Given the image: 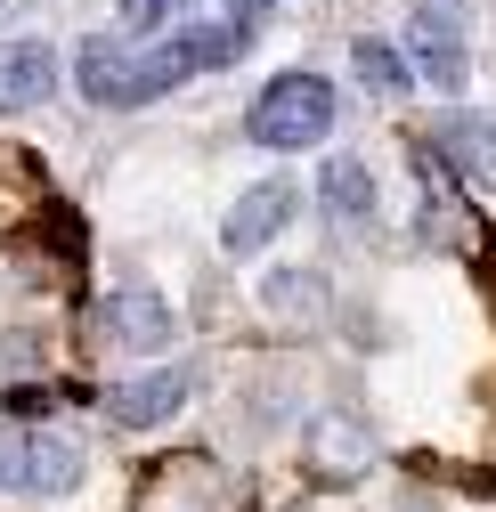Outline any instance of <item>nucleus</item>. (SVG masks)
Listing matches in <instances>:
<instances>
[{
    "label": "nucleus",
    "instance_id": "nucleus-1",
    "mask_svg": "<svg viewBox=\"0 0 496 512\" xmlns=\"http://www.w3.org/2000/svg\"><path fill=\"white\" fill-rule=\"evenodd\" d=\"M244 131H253V147H277V155L318 147V139L334 131V82H318V74H277V82L253 98Z\"/></svg>",
    "mask_w": 496,
    "mask_h": 512
},
{
    "label": "nucleus",
    "instance_id": "nucleus-2",
    "mask_svg": "<svg viewBox=\"0 0 496 512\" xmlns=\"http://www.w3.org/2000/svg\"><path fill=\"white\" fill-rule=\"evenodd\" d=\"M0 480L25 488V496H66L82 480V447L66 431H25V423H0Z\"/></svg>",
    "mask_w": 496,
    "mask_h": 512
},
{
    "label": "nucleus",
    "instance_id": "nucleus-3",
    "mask_svg": "<svg viewBox=\"0 0 496 512\" xmlns=\"http://www.w3.org/2000/svg\"><path fill=\"white\" fill-rule=\"evenodd\" d=\"M90 342L98 350H171L179 342V326H171V301L163 293H147V285H122V293H106L98 309H90Z\"/></svg>",
    "mask_w": 496,
    "mask_h": 512
},
{
    "label": "nucleus",
    "instance_id": "nucleus-4",
    "mask_svg": "<svg viewBox=\"0 0 496 512\" xmlns=\"http://www.w3.org/2000/svg\"><path fill=\"white\" fill-rule=\"evenodd\" d=\"M293 204H301V187L293 179H261V187H244V196H236V212L220 220V244L236 252V261H253V252L293 220Z\"/></svg>",
    "mask_w": 496,
    "mask_h": 512
},
{
    "label": "nucleus",
    "instance_id": "nucleus-5",
    "mask_svg": "<svg viewBox=\"0 0 496 512\" xmlns=\"http://www.w3.org/2000/svg\"><path fill=\"white\" fill-rule=\"evenodd\" d=\"M188 391H196V382L179 374V366H155V374L114 382V391H106V415H114L122 431H155V423H171L179 407H188Z\"/></svg>",
    "mask_w": 496,
    "mask_h": 512
},
{
    "label": "nucleus",
    "instance_id": "nucleus-6",
    "mask_svg": "<svg viewBox=\"0 0 496 512\" xmlns=\"http://www.w3.org/2000/svg\"><path fill=\"white\" fill-rule=\"evenodd\" d=\"M74 82H82V98H90V106H139V98H131L139 57L122 49L114 33H90V41L74 49Z\"/></svg>",
    "mask_w": 496,
    "mask_h": 512
},
{
    "label": "nucleus",
    "instance_id": "nucleus-7",
    "mask_svg": "<svg viewBox=\"0 0 496 512\" xmlns=\"http://www.w3.org/2000/svg\"><path fill=\"white\" fill-rule=\"evenodd\" d=\"M423 147H431V155H448L464 179L496 187V114H440Z\"/></svg>",
    "mask_w": 496,
    "mask_h": 512
},
{
    "label": "nucleus",
    "instance_id": "nucleus-8",
    "mask_svg": "<svg viewBox=\"0 0 496 512\" xmlns=\"http://www.w3.org/2000/svg\"><path fill=\"white\" fill-rule=\"evenodd\" d=\"M57 90V49L49 41H0V114H33Z\"/></svg>",
    "mask_w": 496,
    "mask_h": 512
},
{
    "label": "nucleus",
    "instance_id": "nucleus-9",
    "mask_svg": "<svg viewBox=\"0 0 496 512\" xmlns=\"http://www.w3.org/2000/svg\"><path fill=\"white\" fill-rule=\"evenodd\" d=\"M318 196H326V212L334 220H366V212H375V171H366L358 155H326V171H318Z\"/></svg>",
    "mask_w": 496,
    "mask_h": 512
},
{
    "label": "nucleus",
    "instance_id": "nucleus-10",
    "mask_svg": "<svg viewBox=\"0 0 496 512\" xmlns=\"http://www.w3.org/2000/svg\"><path fill=\"white\" fill-rule=\"evenodd\" d=\"M350 66H358V82L375 90V98H407V90H415L407 57H399L391 41H358V49H350Z\"/></svg>",
    "mask_w": 496,
    "mask_h": 512
},
{
    "label": "nucleus",
    "instance_id": "nucleus-11",
    "mask_svg": "<svg viewBox=\"0 0 496 512\" xmlns=\"http://www.w3.org/2000/svg\"><path fill=\"white\" fill-rule=\"evenodd\" d=\"M269 309H277V317H318V309H326V285L309 277V269H277V277H269Z\"/></svg>",
    "mask_w": 496,
    "mask_h": 512
},
{
    "label": "nucleus",
    "instance_id": "nucleus-12",
    "mask_svg": "<svg viewBox=\"0 0 496 512\" xmlns=\"http://www.w3.org/2000/svg\"><path fill=\"white\" fill-rule=\"evenodd\" d=\"M415 66H423V82L431 90H464V41H415Z\"/></svg>",
    "mask_w": 496,
    "mask_h": 512
},
{
    "label": "nucleus",
    "instance_id": "nucleus-13",
    "mask_svg": "<svg viewBox=\"0 0 496 512\" xmlns=\"http://www.w3.org/2000/svg\"><path fill=\"white\" fill-rule=\"evenodd\" d=\"M415 41H464V0H415Z\"/></svg>",
    "mask_w": 496,
    "mask_h": 512
},
{
    "label": "nucleus",
    "instance_id": "nucleus-14",
    "mask_svg": "<svg viewBox=\"0 0 496 512\" xmlns=\"http://www.w3.org/2000/svg\"><path fill=\"white\" fill-rule=\"evenodd\" d=\"M196 9V0H122V25H131V33H163L171 17H188Z\"/></svg>",
    "mask_w": 496,
    "mask_h": 512
},
{
    "label": "nucleus",
    "instance_id": "nucleus-15",
    "mask_svg": "<svg viewBox=\"0 0 496 512\" xmlns=\"http://www.w3.org/2000/svg\"><path fill=\"white\" fill-rule=\"evenodd\" d=\"M236 17H253V25H261V17H269V0H236Z\"/></svg>",
    "mask_w": 496,
    "mask_h": 512
},
{
    "label": "nucleus",
    "instance_id": "nucleus-16",
    "mask_svg": "<svg viewBox=\"0 0 496 512\" xmlns=\"http://www.w3.org/2000/svg\"><path fill=\"white\" fill-rule=\"evenodd\" d=\"M9 17H17V0H0V25H9Z\"/></svg>",
    "mask_w": 496,
    "mask_h": 512
}]
</instances>
